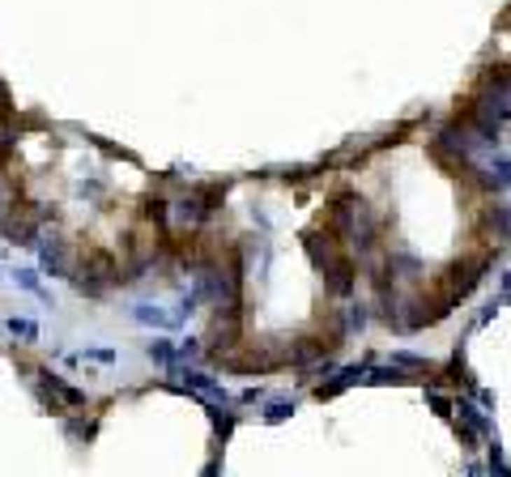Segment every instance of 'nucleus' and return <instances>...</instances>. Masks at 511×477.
I'll list each match as a JSON object with an SVG mask.
<instances>
[{
	"mask_svg": "<svg viewBox=\"0 0 511 477\" xmlns=\"http://www.w3.org/2000/svg\"><path fill=\"white\" fill-rule=\"evenodd\" d=\"M456 413H460V417H456V427H460V431H473V435H494V422H490V417H486V413H482L473 401H465V396H460V401H456Z\"/></svg>",
	"mask_w": 511,
	"mask_h": 477,
	"instance_id": "nucleus-1",
	"label": "nucleus"
},
{
	"mask_svg": "<svg viewBox=\"0 0 511 477\" xmlns=\"http://www.w3.org/2000/svg\"><path fill=\"white\" fill-rule=\"evenodd\" d=\"M490 473H511V464L503 460V448H498V439L490 443Z\"/></svg>",
	"mask_w": 511,
	"mask_h": 477,
	"instance_id": "nucleus-2",
	"label": "nucleus"
},
{
	"mask_svg": "<svg viewBox=\"0 0 511 477\" xmlns=\"http://www.w3.org/2000/svg\"><path fill=\"white\" fill-rule=\"evenodd\" d=\"M503 294H507V298H511V269H507V273H503Z\"/></svg>",
	"mask_w": 511,
	"mask_h": 477,
	"instance_id": "nucleus-3",
	"label": "nucleus"
}]
</instances>
